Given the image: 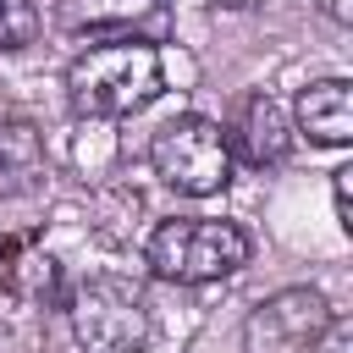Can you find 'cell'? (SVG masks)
<instances>
[{"label":"cell","mask_w":353,"mask_h":353,"mask_svg":"<svg viewBox=\"0 0 353 353\" xmlns=\"http://www.w3.org/2000/svg\"><path fill=\"white\" fill-rule=\"evenodd\" d=\"M336 309L320 287H281L259 298L243 320V353H320Z\"/></svg>","instance_id":"5b68a950"},{"label":"cell","mask_w":353,"mask_h":353,"mask_svg":"<svg viewBox=\"0 0 353 353\" xmlns=\"http://www.w3.org/2000/svg\"><path fill=\"white\" fill-rule=\"evenodd\" d=\"M292 138H298V132H292L287 105H281L276 94H265V88L243 94V105H237V116H232V127H226L232 160H243V165H254V171L281 165V160L292 154Z\"/></svg>","instance_id":"8992f818"},{"label":"cell","mask_w":353,"mask_h":353,"mask_svg":"<svg viewBox=\"0 0 353 353\" xmlns=\"http://www.w3.org/2000/svg\"><path fill=\"white\" fill-rule=\"evenodd\" d=\"M11 298H28V303H66V292H61V265L50 259V254H17L11 259V270H6V281H0Z\"/></svg>","instance_id":"30bf717a"},{"label":"cell","mask_w":353,"mask_h":353,"mask_svg":"<svg viewBox=\"0 0 353 353\" xmlns=\"http://www.w3.org/2000/svg\"><path fill=\"white\" fill-rule=\"evenodd\" d=\"M254 259V237L248 226L237 221H221V215H171L149 232L143 243V265L171 281V287H210V281H226L237 276L243 265Z\"/></svg>","instance_id":"7a4b0ae2"},{"label":"cell","mask_w":353,"mask_h":353,"mask_svg":"<svg viewBox=\"0 0 353 353\" xmlns=\"http://www.w3.org/2000/svg\"><path fill=\"white\" fill-rule=\"evenodd\" d=\"M66 325L83 353H149L154 342V314L149 298L121 281V276H88L83 287L66 292Z\"/></svg>","instance_id":"3957f363"},{"label":"cell","mask_w":353,"mask_h":353,"mask_svg":"<svg viewBox=\"0 0 353 353\" xmlns=\"http://www.w3.org/2000/svg\"><path fill=\"white\" fill-rule=\"evenodd\" d=\"M44 182V138L22 116H0V193H33Z\"/></svg>","instance_id":"ba28073f"},{"label":"cell","mask_w":353,"mask_h":353,"mask_svg":"<svg viewBox=\"0 0 353 353\" xmlns=\"http://www.w3.org/2000/svg\"><path fill=\"white\" fill-rule=\"evenodd\" d=\"M287 116H292V132H303L314 149H347L353 143V83L320 77V83L298 88Z\"/></svg>","instance_id":"52a82bcc"},{"label":"cell","mask_w":353,"mask_h":353,"mask_svg":"<svg viewBox=\"0 0 353 353\" xmlns=\"http://www.w3.org/2000/svg\"><path fill=\"white\" fill-rule=\"evenodd\" d=\"M331 204H336V226L353 232V165L331 171Z\"/></svg>","instance_id":"7c38bea8"},{"label":"cell","mask_w":353,"mask_h":353,"mask_svg":"<svg viewBox=\"0 0 353 353\" xmlns=\"http://www.w3.org/2000/svg\"><path fill=\"white\" fill-rule=\"evenodd\" d=\"M149 165L154 176L171 188V193H188V199H215L226 182H232V143H226V127L215 116H171L154 143H149Z\"/></svg>","instance_id":"277c9868"},{"label":"cell","mask_w":353,"mask_h":353,"mask_svg":"<svg viewBox=\"0 0 353 353\" xmlns=\"http://www.w3.org/2000/svg\"><path fill=\"white\" fill-rule=\"evenodd\" d=\"M210 6H221V11H248V6H265V0H210Z\"/></svg>","instance_id":"9a60e30c"},{"label":"cell","mask_w":353,"mask_h":353,"mask_svg":"<svg viewBox=\"0 0 353 353\" xmlns=\"http://www.w3.org/2000/svg\"><path fill=\"white\" fill-rule=\"evenodd\" d=\"M44 33V17L33 0H0V50H28L39 44Z\"/></svg>","instance_id":"8fae6325"},{"label":"cell","mask_w":353,"mask_h":353,"mask_svg":"<svg viewBox=\"0 0 353 353\" xmlns=\"http://www.w3.org/2000/svg\"><path fill=\"white\" fill-rule=\"evenodd\" d=\"M165 88V61L160 44L121 33V39H94L72 66H66V105L83 121H121L160 99Z\"/></svg>","instance_id":"6da1fadb"},{"label":"cell","mask_w":353,"mask_h":353,"mask_svg":"<svg viewBox=\"0 0 353 353\" xmlns=\"http://www.w3.org/2000/svg\"><path fill=\"white\" fill-rule=\"evenodd\" d=\"M314 6H320L336 28H347V22H353V0H314Z\"/></svg>","instance_id":"4fadbf2b"},{"label":"cell","mask_w":353,"mask_h":353,"mask_svg":"<svg viewBox=\"0 0 353 353\" xmlns=\"http://www.w3.org/2000/svg\"><path fill=\"white\" fill-rule=\"evenodd\" d=\"M160 11V0H66L61 17L72 33H94V39H121L132 28H143Z\"/></svg>","instance_id":"9c48e42d"},{"label":"cell","mask_w":353,"mask_h":353,"mask_svg":"<svg viewBox=\"0 0 353 353\" xmlns=\"http://www.w3.org/2000/svg\"><path fill=\"white\" fill-rule=\"evenodd\" d=\"M17 254H22V243H17V237H0V281H6V270H11Z\"/></svg>","instance_id":"5bb4252c"}]
</instances>
